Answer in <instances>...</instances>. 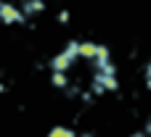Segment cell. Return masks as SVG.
I'll list each match as a JSON object with an SVG mask.
<instances>
[{
  "label": "cell",
  "instance_id": "1",
  "mask_svg": "<svg viewBox=\"0 0 151 137\" xmlns=\"http://www.w3.org/2000/svg\"><path fill=\"white\" fill-rule=\"evenodd\" d=\"M56 79L72 95L90 98V95H98V92H104L109 87L111 69H109L106 55L98 48L80 45V48H72L66 55L58 58V63H56Z\"/></svg>",
  "mask_w": 151,
  "mask_h": 137
},
{
  "label": "cell",
  "instance_id": "2",
  "mask_svg": "<svg viewBox=\"0 0 151 137\" xmlns=\"http://www.w3.org/2000/svg\"><path fill=\"white\" fill-rule=\"evenodd\" d=\"M37 5H40V0H0V11H3L8 18H24V16H29Z\"/></svg>",
  "mask_w": 151,
  "mask_h": 137
}]
</instances>
